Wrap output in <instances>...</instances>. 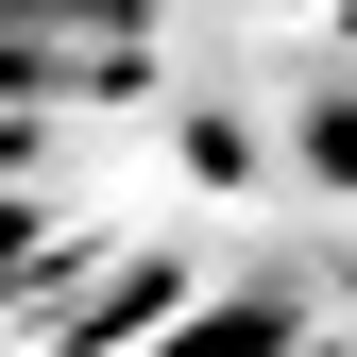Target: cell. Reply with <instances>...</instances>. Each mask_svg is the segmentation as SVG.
<instances>
[{
    "mask_svg": "<svg viewBox=\"0 0 357 357\" xmlns=\"http://www.w3.org/2000/svg\"><path fill=\"white\" fill-rule=\"evenodd\" d=\"M52 68H102V85H137V68H153L137 0H0V102H52Z\"/></svg>",
    "mask_w": 357,
    "mask_h": 357,
    "instance_id": "obj_1",
    "label": "cell"
},
{
    "mask_svg": "<svg viewBox=\"0 0 357 357\" xmlns=\"http://www.w3.org/2000/svg\"><path fill=\"white\" fill-rule=\"evenodd\" d=\"M17 255H34V204H17V188H0V289H17Z\"/></svg>",
    "mask_w": 357,
    "mask_h": 357,
    "instance_id": "obj_2",
    "label": "cell"
},
{
    "mask_svg": "<svg viewBox=\"0 0 357 357\" xmlns=\"http://www.w3.org/2000/svg\"><path fill=\"white\" fill-rule=\"evenodd\" d=\"M324 170H340V188H357V102H340V119H324Z\"/></svg>",
    "mask_w": 357,
    "mask_h": 357,
    "instance_id": "obj_3",
    "label": "cell"
}]
</instances>
